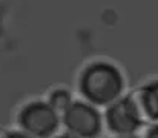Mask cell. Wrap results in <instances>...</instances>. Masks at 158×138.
Here are the masks:
<instances>
[{"label":"cell","mask_w":158,"mask_h":138,"mask_svg":"<svg viewBox=\"0 0 158 138\" xmlns=\"http://www.w3.org/2000/svg\"><path fill=\"white\" fill-rule=\"evenodd\" d=\"M52 138H77V137H74V135H71L69 132H64V134H60V135H55V137Z\"/></svg>","instance_id":"9"},{"label":"cell","mask_w":158,"mask_h":138,"mask_svg":"<svg viewBox=\"0 0 158 138\" xmlns=\"http://www.w3.org/2000/svg\"><path fill=\"white\" fill-rule=\"evenodd\" d=\"M105 121L109 132L120 137H131L143 124V115L134 95L121 97L106 107Z\"/></svg>","instance_id":"4"},{"label":"cell","mask_w":158,"mask_h":138,"mask_svg":"<svg viewBox=\"0 0 158 138\" xmlns=\"http://www.w3.org/2000/svg\"><path fill=\"white\" fill-rule=\"evenodd\" d=\"M49 106L52 107L55 112H64L71 104H72V95L68 89H54L49 94V100H48Z\"/></svg>","instance_id":"6"},{"label":"cell","mask_w":158,"mask_h":138,"mask_svg":"<svg viewBox=\"0 0 158 138\" xmlns=\"http://www.w3.org/2000/svg\"><path fill=\"white\" fill-rule=\"evenodd\" d=\"M144 138H158V123H155L154 126H151L146 132Z\"/></svg>","instance_id":"8"},{"label":"cell","mask_w":158,"mask_h":138,"mask_svg":"<svg viewBox=\"0 0 158 138\" xmlns=\"http://www.w3.org/2000/svg\"><path fill=\"white\" fill-rule=\"evenodd\" d=\"M19 126L32 138H52L60 126L58 112L46 101H31L19 112Z\"/></svg>","instance_id":"2"},{"label":"cell","mask_w":158,"mask_h":138,"mask_svg":"<svg viewBox=\"0 0 158 138\" xmlns=\"http://www.w3.org/2000/svg\"><path fill=\"white\" fill-rule=\"evenodd\" d=\"M5 138H32L31 135L25 134V132H19V131H14V132H6Z\"/></svg>","instance_id":"7"},{"label":"cell","mask_w":158,"mask_h":138,"mask_svg":"<svg viewBox=\"0 0 158 138\" xmlns=\"http://www.w3.org/2000/svg\"><path fill=\"white\" fill-rule=\"evenodd\" d=\"M124 89L121 71L110 61L95 60L83 68L78 77V91L92 106H110Z\"/></svg>","instance_id":"1"},{"label":"cell","mask_w":158,"mask_h":138,"mask_svg":"<svg viewBox=\"0 0 158 138\" xmlns=\"http://www.w3.org/2000/svg\"><path fill=\"white\" fill-rule=\"evenodd\" d=\"M66 131L77 138H98L103 129V120L98 109L88 101H72L61 114Z\"/></svg>","instance_id":"3"},{"label":"cell","mask_w":158,"mask_h":138,"mask_svg":"<svg viewBox=\"0 0 158 138\" xmlns=\"http://www.w3.org/2000/svg\"><path fill=\"white\" fill-rule=\"evenodd\" d=\"M143 117L158 123V78L148 82L134 95Z\"/></svg>","instance_id":"5"},{"label":"cell","mask_w":158,"mask_h":138,"mask_svg":"<svg viewBox=\"0 0 158 138\" xmlns=\"http://www.w3.org/2000/svg\"><path fill=\"white\" fill-rule=\"evenodd\" d=\"M118 138H135V137H132V135H131V137H118Z\"/></svg>","instance_id":"11"},{"label":"cell","mask_w":158,"mask_h":138,"mask_svg":"<svg viewBox=\"0 0 158 138\" xmlns=\"http://www.w3.org/2000/svg\"><path fill=\"white\" fill-rule=\"evenodd\" d=\"M5 135H6V132H5V131L0 128V138H5Z\"/></svg>","instance_id":"10"}]
</instances>
